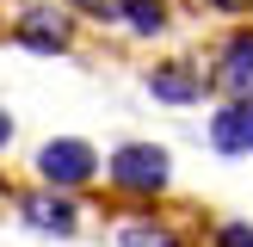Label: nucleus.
Instances as JSON below:
<instances>
[{"instance_id": "obj_6", "label": "nucleus", "mask_w": 253, "mask_h": 247, "mask_svg": "<svg viewBox=\"0 0 253 247\" xmlns=\"http://www.w3.org/2000/svg\"><path fill=\"white\" fill-rule=\"evenodd\" d=\"M222 86L229 93H241V99H253V31H241V37H229L222 43Z\"/></svg>"}, {"instance_id": "obj_9", "label": "nucleus", "mask_w": 253, "mask_h": 247, "mask_svg": "<svg viewBox=\"0 0 253 247\" xmlns=\"http://www.w3.org/2000/svg\"><path fill=\"white\" fill-rule=\"evenodd\" d=\"M148 93L185 105V99H198V81H192V74H173V68H155V74H148Z\"/></svg>"}, {"instance_id": "obj_3", "label": "nucleus", "mask_w": 253, "mask_h": 247, "mask_svg": "<svg viewBox=\"0 0 253 247\" xmlns=\"http://www.w3.org/2000/svg\"><path fill=\"white\" fill-rule=\"evenodd\" d=\"M210 148L216 155H253V99H235L210 118Z\"/></svg>"}, {"instance_id": "obj_11", "label": "nucleus", "mask_w": 253, "mask_h": 247, "mask_svg": "<svg viewBox=\"0 0 253 247\" xmlns=\"http://www.w3.org/2000/svg\"><path fill=\"white\" fill-rule=\"evenodd\" d=\"M204 6H216V12H247L253 0H204Z\"/></svg>"}, {"instance_id": "obj_2", "label": "nucleus", "mask_w": 253, "mask_h": 247, "mask_svg": "<svg viewBox=\"0 0 253 247\" xmlns=\"http://www.w3.org/2000/svg\"><path fill=\"white\" fill-rule=\"evenodd\" d=\"M37 173H43V185H56V192H74V185H86L99 173V155L81 142V136H62V142L37 148Z\"/></svg>"}, {"instance_id": "obj_7", "label": "nucleus", "mask_w": 253, "mask_h": 247, "mask_svg": "<svg viewBox=\"0 0 253 247\" xmlns=\"http://www.w3.org/2000/svg\"><path fill=\"white\" fill-rule=\"evenodd\" d=\"M111 19H124L136 37L167 31V0H111Z\"/></svg>"}, {"instance_id": "obj_10", "label": "nucleus", "mask_w": 253, "mask_h": 247, "mask_svg": "<svg viewBox=\"0 0 253 247\" xmlns=\"http://www.w3.org/2000/svg\"><path fill=\"white\" fill-rule=\"evenodd\" d=\"M216 247H253V222H222V229H216Z\"/></svg>"}, {"instance_id": "obj_5", "label": "nucleus", "mask_w": 253, "mask_h": 247, "mask_svg": "<svg viewBox=\"0 0 253 247\" xmlns=\"http://www.w3.org/2000/svg\"><path fill=\"white\" fill-rule=\"evenodd\" d=\"M19 210H25V222H31V229H43V235H68V229H74V204H68V198H56V192L19 198Z\"/></svg>"}, {"instance_id": "obj_8", "label": "nucleus", "mask_w": 253, "mask_h": 247, "mask_svg": "<svg viewBox=\"0 0 253 247\" xmlns=\"http://www.w3.org/2000/svg\"><path fill=\"white\" fill-rule=\"evenodd\" d=\"M118 247H179V235H173L167 229V222H124V229H118Z\"/></svg>"}, {"instance_id": "obj_4", "label": "nucleus", "mask_w": 253, "mask_h": 247, "mask_svg": "<svg viewBox=\"0 0 253 247\" xmlns=\"http://www.w3.org/2000/svg\"><path fill=\"white\" fill-rule=\"evenodd\" d=\"M68 31H74L68 12H49V6H37V12L19 19V43L25 49H43V56H49V49H68Z\"/></svg>"}, {"instance_id": "obj_12", "label": "nucleus", "mask_w": 253, "mask_h": 247, "mask_svg": "<svg viewBox=\"0 0 253 247\" xmlns=\"http://www.w3.org/2000/svg\"><path fill=\"white\" fill-rule=\"evenodd\" d=\"M0 142H12V118H6V111H0Z\"/></svg>"}, {"instance_id": "obj_1", "label": "nucleus", "mask_w": 253, "mask_h": 247, "mask_svg": "<svg viewBox=\"0 0 253 247\" xmlns=\"http://www.w3.org/2000/svg\"><path fill=\"white\" fill-rule=\"evenodd\" d=\"M105 173H111V185L148 198V192H161V185H167V155H161L155 142H124V148H111Z\"/></svg>"}]
</instances>
